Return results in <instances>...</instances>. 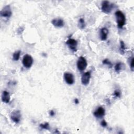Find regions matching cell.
<instances>
[{
	"label": "cell",
	"instance_id": "obj_1",
	"mask_svg": "<svg viewBox=\"0 0 134 134\" xmlns=\"http://www.w3.org/2000/svg\"><path fill=\"white\" fill-rule=\"evenodd\" d=\"M115 15L118 27L119 28H122L126 24V19L124 14L121 11L118 10L115 12Z\"/></svg>",
	"mask_w": 134,
	"mask_h": 134
},
{
	"label": "cell",
	"instance_id": "obj_2",
	"mask_svg": "<svg viewBox=\"0 0 134 134\" xmlns=\"http://www.w3.org/2000/svg\"><path fill=\"white\" fill-rule=\"evenodd\" d=\"M113 8V4L107 1H104L102 3V11L105 14H109Z\"/></svg>",
	"mask_w": 134,
	"mask_h": 134
},
{
	"label": "cell",
	"instance_id": "obj_3",
	"mask_svg": "<svg viewBox=\"0 0 134 134\" xmlns=\"http://www.w3.org/2000/svg\"><path fill=\"white\" fill-rule=\"evenodd\" d=\"M76 65H77V68L79 71H83L86 69L87 67V61L84 57L81 56L79 58L77 61Z\"/></svg>",
	"mask_w": 134,
	"mask_h": 134
},
{
	"label": "cell",
	"instance_id": "obj_4",
	"mask_svg": "<svg viewBox=\"0 0 134 134\" xmlns=\"http://www.w3.org/2000/svg\"><path fill=\"white\" fill-rule=\"evenodd\" d=\"M33 62H34L33 58L30 55L27 54L24 56L22 63L24 66L27 69L30 68L32 66L33 64Z\"/></svg>",
	"mask_w": 134,
	"mask_h": 134
},
{
	"label": "cell",
	"instance_id": "obj_5",
	"mask_svg": "<svg viewBox=\"0 0 134 134\" xmlns=\"http://www.w3.org/2000/svg\"><path fill=\"white\" fill-rule=\"evenodd\" d=\"M12 15V11L9 5H6L4 6L1 10L0 15L1 17L8 19Z\"/></svg>",
	"mask_w": 134,
	"mask_h": 134
},
{
	"label": "cell",
	"instance_id": "obj_6",
	"mask_svg": "<svg viewBox=\"0 0 134 134\" xmlns=\"http://www.w3.org/2000/svg\"><path fill=\"white\" fill-rule=\"evenodd\" d=\"M21 114L19 110H15L12 112L10 115V118L16 124H18L20 122L21 119Z\"/></svg>",
	"mask_w": 134,
	"mask_h": 134
},
{
	"label": "cell",
	"instance_id": "obj_7",
	"mask_svg": "<svg viewBox=\"0 0 134 134\" xmlns=\"http://www.w3.org/2000/svg\"><path fill=\"white\" fill-rule=\"evenodd\" d=\"M66 44L68 46L71 50L73 52L76 51L77 41L76 40L72 38H70L66 41Z\"/></svg>",
	"mask_w": 134,
	"mask_h": 134
},
{
	"label": "cell",
	"instance_id": "obj_8",
	"mask_svg": "<svg viewBox=\"0 0 134 134\" xmlns=\"http://www.w3.org/2000/svg\"><path fill=\"white\" fill-rule=\"evenodd\" d=\"M64 79L65 82L69 85H72L75 82L73 75L69 72H65L64 73Z\"/></svg>",
	"mask_w": 134,
	"mask_h": 134
},
{
	"label": "cell",
	"instance_id": "obj_9",
	"mask_svg": "<svg viewBox=\"0 0 134 134\" xmlns=\"http://www.w3.org/2000/svg\"><path fill=\"white\" fill-rule=\"evenodd\" d=\"M105 114V110L102 106H99L93 113L94 116L97 118H103Z\"/></svg>",
	"mask_w": 134,
	"mask_h": 134
},
{
	"label": "cell",
	"instance_id": "obj_10",
	"mask_svg": "<svg viewBox=\"0 0 134 134\" xmlns=\"http://www.w3.org/2000/svg\"><path fill=\"white\" fill-rule=\"evenodd\" d=\"M91 76V72L89 71L83 73L81 77V82L82 84L84 85H88L90 81Z\"/></svg>",
	"mask_w": 134,
	"mask_h": 134
},
{
	"label": "cell",
	"instance_id": "obj_11",
	"mask_svg": "<svg viewBox=\"0 0 134 134\" xmlns=\"http://www.w3.org/2000/svg\"><path fill=\"white\" fill-rule=\"evenodd\" d=\"M51 23L54 26L58 28L62 27L64 25V20L61 18H58L53 19L51 21Z\"/></svg>",
	"mask_w": 134,
	"mask_h": 134
},
{
	"label": "cell",
	"instance_id": "obj_12",
	"mask_svg": "<svg viewBox=\"0 0 134 134\" xmlns=\"http://www.w3.org/2000/svg\"><path fill=\"white\" fill-rule=\"evenodd\" d=\"M108 34V30L105 28L103 27L100 29L99 31V37L102 40L105 41L107 39V36Z\"/></svg>",
	"mask_w": 134,
	"mask_h": 134
},
{
	"label": "cell",
	"instance_id": "obj_13",
	"mask_svg": "<svg viewBox=\"0 0 134 134\" xmlns=\"http://www.w3.org/2000/svg\"><path fill=\"white\" fill-rule=\"evenodd\" d=\"M10 95L9 93L6 91H4L2 94V100L3 102L7 104L10 101Z\"/></svg>",
	"mask_w": 134,
	"mask_h": 134
},
{
	"label": "cell",
	"instance_id": "obj_14",
	"mask_svg": "<svg viewBox=\"0 0 134 134\" xmlns=\"http://www.w3.org/2000/svg\"><path fill=\"white\" fill-rule=\"evenodd\" d=\"M124 67V64L123 63L119 62L117 63L115 66V70L117 73H119L120 72Z\"/></svg>",
	"mask_w": 134,
	"mask_h": 134
},
{
	"label": "cell",
	"instance_id": "obj_15",
	"mask_svg": "<svg viewBox=\"0 0 134 134\" xmlns=\"http://www.w3.org/2000/svg\"><path fill=\"white\" fill-rule=\"evenodd\" d=\"M78 27L81 29H83L85 27V23L84 19L83 18L79 19L78 21Z\"/></svg>",
	"mask_w": 134,
	"mask_h": 134
},
{
	"label": "cell",
	"instance_id": "obj_16",
	"mask_svg": "<svg viewBox=\"0 0 134 134\" xmlns=\"http://www.w3.org/2000/svg\"><path fill=\"white\" fill-rule=\"evenodd\" d=\"M125 50H126L125 44L123 41L121 40L120 41V48H119L120 53L121 54H124L125 52Z\"/></svg>",
	"mask_w": 134,
	"mask_h": 134
},
{
	"label": "cell",
	"instance_id": "obj_17",
	"mask_svg": "<svg viewBox=\"0 0 134 134\" xmlns=\"http://www.w3.org/2000/svg\"><path fill=\"white\" fill-rule=\"evenodd\" d=\"M21 51L20 50L15 52L13 54V59L14 61H18L20 58Z\"/></svg>",
	"mask_w": 134,
	"mask_h": 134
},
{
	"label": "cell",
	"instance_id": "obj_18",
	"mask_svg": "<svg viewBox=\"0 0 134 134\" xmlns=\"http://www.w3.org/2000/svg\"><path fill=\"white\" fill-rule=\"evenodd\" d=\"M103 64L105 65H107L108 66L109 68H111L113 66V64L111 63V62L108 59H105L103 60Z\"/></svg>",
	"mask_w": 134,
	"mask_h": 134
},
{
	"label": "cell",
	"instance_id": "obj_19",
	"mask_svg": "<svg viewBox=\"0 0 134 134\" xmlns=\"http://www.w3.org/2000/svg\"><path fill=\"white\" fill-rule=\"evenodd\" d=\"M128 62H129V65H130V69L132 71H133V57H130L129 58V60H128Z\"/></svg>",
	"mask_w": 134,
	"mask_h": 134
},
{
	"label": "cell",
	"instance_id": "obj_20",
	"mask_svg": "<svg viewBox=\"0 0 134 134\" xmlns=\"http://www.w3.org/2000/svg\"><path fill=\"white\" fill-rule=\"evenodd\" d=\"M40 127L41 129L48 130L49 129V124L48 122H44V124H40Z\"/></svg>",
	"mask_w": 134,
	"mask_h": 134
},
{
	"label": "cell",
	"instance_id": "obj_21",
	"mask_svg": "<svg viewBox=\"0 0 134 134\" xmlns=\"http://www.w3.org/2000/svg\"><path fill=\"white\" fill-rule=\"evenodd\" d=\"M113 95L115 97H117H117H120V96H121V93L119 90H115L114 91Z\"/></svg>",
	"mask_w": 134,
	"mask_h": 134
},
{
	"label": "cell",
	"instance_id": "obj_22",
	"mask_svg": "<svg viewBox=\"0 0 134 134\" xmlns=\"http://www.w3.org/2000/svg\"><path fill=\"white\" fill-rule=\"evenodd\" d=\"M100 125L102 127H106L107 126V123L106 122V121L105 120H103L101 122H100Z\"/></svg>",
	"mask_w": 134,
	"mask_h": 134
},
{
	"label": "cell",
	"instance_id": "obj_23",
	"mask_svg": "<svg viewBox=\"0 0 134 134\" xmlns=\"http://www.w3.org/2000/svg\"><path fill=\"white\" fill-rule=\"evenodd\" d=\"M49 115H50V116L53 117V116H54L55 115V112L53 110H51L49 111Z\"/></svg>",
	"mask_w": 134,
	"mask_h": 134
},
{
	"label": "cell",
	"instance_id": "obj_24",
	"mask_svg": "<svg viewBox=\"0 0 134 134\" xmlns=\"http://www.w3.org/2000/svg\"><path fill=\"white\" fill-rule=\"evenodd\" d=\"M74 103H75V104H79V101L78 99H77V98H75V99H74Z\"/></svg>",
	"mask_w": 134,
	"mask_h": 134
}]
</instances>
